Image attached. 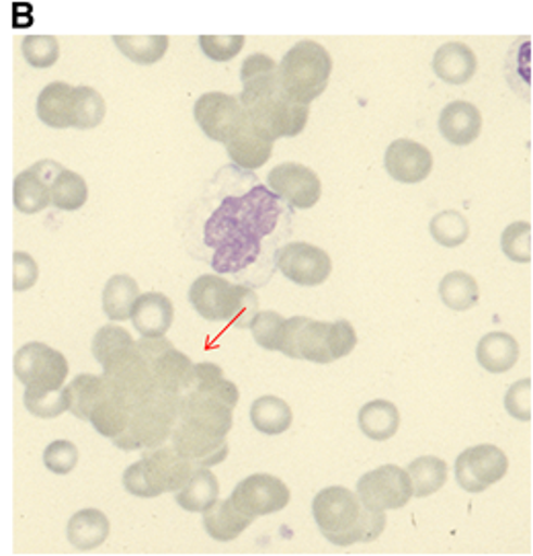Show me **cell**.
<instances>
[{
  "label": "cell",
  "instance_id": "cell-1",
  "mask_svg": "<svg viewBox=\"0 0 533 556\" xmlns=\"http://www.w3.org/2000/svg\"><path fill=\"white\" fill-rule=\"evenodd\" d=\"M274 195L257 187L240 200H226L205 224V242L214 249L212 265L220 274H234L257 260L261 237L276 226Z\"/></svg>",
  "mask_w": 533,
  "mask_h": 556
},
{
  "label": "cell",
  "instance_id": "cell-2",
  "mask_svg": "<svg viewBox=\"0 0 533 556\" xmlns=\"http://www.w3.org/2000/svg\"><path fill=\"white\" fill-rule=\"evenodd\" d=\"M242 93L240 103L251 124L265 138L276 142L279 138L300 136L310 117V105L295 103L281 89L277 62L265 54H253L240 68Z\"/></svg>",
  "mask_w": 533,
  "mask_h": 556
},
{
  "label": "cell",
  "instance_id": "cell-3",
  "mask_svg": "<svg viewBox=\"0 0 533 556\" xmlns=\"http://www.w3.org/2000/svg\"><path fill=\"white\" fill-rule=\"evenodd\" d=\"M316 526L334 546L371 542L386 530V511H371L345 486L322 489L313 501Z\"/></svg>",
  "mask_w": 533,
  "mask_h": 556
},
{
  "label": "cell",
  "instance_id": "cell-4",
  "mask_svg": "<svg viewBox=\"0 0 533 556\" xmlns=\"http://www.w3.org/2000/svg\"><path fill=\"white\" fill-rule=\"evenodd\" d=\"M183 396L165 389H154L147 401L131 408L129 424L113 444L119 450H154L170 440V433L181 417Z\"/></svg>",
  "mask_w": 533,
  "mask_h": 556
},
{
  "label": "cell",
  "instance_id": "cell-5",
  "mask_svg": "<svg viewBox=\"0 0 533 556\" xmlns=\"http://www.w3.org/2000/svg\"><path fill=\"white\" fill-rule=\"evenodd\" d=\"M189 302L205 320H228L237 329H249L251 320L258 313V298L253 290L234 286L214 274L202 276L191 283Z\"/></svg>",
  "mask_w": 533,
  "mask_h": 556
},
{
  "label": "cell",
  "instance_id": "cell-6",
  "mask_svg": "<svg viewBox=\"0 0 533 556\" xmlns=\"http://www.w3.org/2000/svg\"><path fill=\"white\" fill-rule=\"evenodd\" d=\"M331 73V54L316 41L295 43L277 64L281 89L302 105H310L327 91Z\"/></svg>",
  "mask_w": 533,
  "mask_h": 556
},
{
  "label": "cell",
  "instance_id": "cell-7",
  "mask_svg": "<svg viewBox=\"0 0 533 556\" xmlns=\"http://www.w3.org/2000/svg\"><path fill=\"white\" fill-rule=\"evenodd\" d=\"M13 370L25 389L34 392H52L64 389L68 376V362L58 350L34 341L23 345L15 353Z\"/></svg>",
  "mask_w": 533,
  "mask_h": 556
},
{
  "label": "cell",
  "instance_id": "cell-8",
  "mask_svg": "<svg viewBox=\"0 0 533 556\" xmlns=\"http://www.w3.org/2000/svg\"><path fill=\"white\" fill-rule=\"evenodd\" d=\"M357 497L371 511L403 509L413 497V484L405 468L396 464H384L359 479Z\"/></svg>",
  "mask_w": 533,
  "mask_h": 556
},
{
  "label": "cell",
  "instance_id": "cell-9",
  "mask_svg": "<svg viewBox=\"0 0 533 556\" xmlns=\"http://www.w3.org/2000/svg\"><path fill=\"white\" fill-rule=\"evenodd\" d=\"M509 470L507 454L493 444L472 445L456 460V481L466 493H484Z\"/></svg>",
  "mask_w": 533,
  "mask_h": 556
},
{
  "label": "cell",
  "instance_id": "cell-10",
  "mask_svg": "<svg viewBox=\"0 0 533 556\" xmlns=\"http://www.w3.org/2000/svg\"><path fill=\"white\" fill-rule=\"evenodd\" d=\"M329 329H331V323L313 320L308 316L285 318L279 352L292 359H306L314 364H331Z\"/></svg>",
  "mask_w": 533,
  "mask_h": 556
},
{
  "label": "cell",
  "instance_id": "cell-11",
  "mask_svg": "<svg viewBox=\"0 0 533 556\" xmlns=\"http://www.w3.org/2000/svg\"><path fill=\"white\" fill-rule=\"evenodd\" d=\"M290 500H292V493L288 484L271 475L246 477L244 481L237 484V489L230 495L232 505L239 509L240 514H244L253 521L285 509Z\"/></svg>",
  "mask_w": 533,
  "mask_h": 556
},
{
  "label": "cell",
  "instance_id": "cell-12",
  "mask_svg": "<svg viewBox=\"0 0 533 556\" xmlns=\"http://www.w3.org/2000/svg\"><path fill=\"white\" fill-rule=\"evenodd\" d=\"M193 115L203 134L221 144H226L246 122L239 97L226 93L202 94L193 108Z\"/></svg>",
  "mask_w": 533,
  "mask_h": 556
},
{
  "label": "cell",
  "instance_id": "cell-13",
  "mask_svg": "<svg viewBox=\"0 0 533 556\" xmlns=\"http://www.w3.org/2000/svg\"><path fill=\"white\" fill-rule=\"evenodd\" d=\"M279 271L297 286H322L332 271V261L327 251L310 242H290L276 253Z\"/></svg>",
  "mask_w": 533,
  "mask_h": 556
},
{
  "label": "cell",
  "instance_id": "cell-14",
  "mask_svg": "<svg viewBox=\"0 0 533 556\" xmlns=\"http://www.w3.org/2000/svg\"><path fill=\"white\" fill-rule=\"evenodd\" d=\"M103 378L110 392L122 396L131 408L142 405L148 394L156 389L152 368L136 350H131L128 355H124L122 359L111 364L110 368H105Z\"/></svg>",
  "mask_w": 533,
  "mask_h": 556
},
{
  "label": "cell",
  "instance_id": "cell-15",
  "mask_svg": "<svg viewBox=\"0 0 533 556\" xmlns=\"http://www.w3.org/2000/svg\"><path fill=\"white\" fill-rule=\"evenodd\" d=\"M267 186L281 200H285L297 210H310L318 204L322 195L318 175L313 168L297 165V163H283L279 167L271 168L267 175Z\"/></svg>",
  "mask_w": 533,
  "mask_h": 556
},
{
  "label": "cell",
  "instance_id": "cell-16",
  "mask_svg": "<svg viewBox=\"0 0 533 556\" xmlns=\"http://www.w3.org/2000/svg\"><path fill=\"white\" fill-rule=\"evenodd\" d=\"M62 168L55 161H39L34 167L18 173L13 184V202L21 214L34 216L52 204L50 187Z\"/></svg>",
  "mask_w": 533,
  "mask_h": 556
},
{
  "label": "cell",
  "instance_id": "cell-17",
  "mask_svg": "<svg viewBox=\"0 0 533 556\" xmlns=\"http://www.w3.org/2000/svg\"><path fill=\"white\" fill-rule=\"evenodd\" d=\"M170 445L198 468H210L226 460L228 442L200 427L179 421L170 433Z\"/></svg>",
  "mask_w": 533,
  "mask_h": 556
},
{
  "label": "cell",
  "instance_id": "cell-18",
  "mask_svg": "<svg viewBox=\"0 0 533 556\" xmlns=\"http://www.w3.org/2000/svg\"><path fill=\"white\" fill-rule=\"evenodd\" d=\"M388 175L398 184H421L433 170V154L415 140H394L384 156Z\"/></svg>",
  "mask_w": 533,
  "mask_h": 556
},
{
  "label": "cell",
  "instance_id": "cell-19",
  "mask_svg": "<svg viewBox=\"0 0 533 556\" xmlns=\"http://www.w3.org/2000/svg\"><path fill=\"white\" fill-rule=\"evenodd\" d=\"M232 410L234 408L221 405L220 401H216L203 392H187L183 394V407H181L179 421L226 438L228 431L232 429V421H234Z\"/></svg>",
  "mask_w": 533,
  "mask_h": 556
},
{
  "label": "cell",
  "instance_id": "cell-20",
  "mask_svg": "<svg viewBox=\"0 0 533 556\" xmlns=\"http://www.w3.org/2000/svg\"><path fill=\"white\" fill-rule=\"evenodd\" d=\"M129 318L142 337H165L175 320V306L165 294L148 292L134 302Z\"/></svg>",
  "mask_w": 533,
  "mask_h": 556
},
{
  "label": "cell",
  "instance_id": "cell-21",
  "mask_svg": "<svg viewBox=\"0 0 533 556\" xmlns=\"http://www.w3.org/2000/svg\"><path fill=\"white\" fill-rule=\"evenodd\" d=\"M482 115L479 108L468 101H454L443 108L440 115V131L454 147H468L480 136Z\"/></svg>",
  "mask_w": 533,
  "mask_h": 556
},
{
  "label": "cell",
  "instance_id": "cell-22",
  "mask_svg": "<svg viewBox=\"0 0 533 556\" xmlns=\"http://www.w3.org/2000/svg\"><path fill=\"white\" fill-rule=\"evenodd\" d=\"M274 144L269 138H265L261 131L251 124L249 115L246 122L228 142H226V150L228 156L234 161V165L246 170H255V168L263 167L274 152Z\"/></svg>",
  "mask_w": 533,
  "mask_h": 556
},
{
  "label": "cell",
  "instance_id": "cell-23",
  "mask_svg": "<svg viewBox=\"0 0 533 556\" xmlns=\"http://www.w3.org/2000/svg\"><path fill=\"white\" fill-rule=\"evenodd\" d=\"M433 71L447 85H466L477 75L479 60L470 50V46L460 41H449V43H443L442 48L435 52Z\"/></svg>",
  "mask_w": 533,
  "mask_h": 556
},
{
  "label": "cell",
  "instance_id": "cell-24",
  "mask_svg": "<svg viewBox=\"0 0 533 556\" xmlns=\"http://www.w3.org/2000/svg\"><path fill=\"white\" fill-rule=\"evenodd\" d=\"M73 89L68 83L58 80L39 93L37 115L46 126L55 130L73 128Z\"/></svg>",
  "mask_w": 533,
  "mask_h": 556
},
{
  "label": "cell",
  "instance_id": "cell-25",
  "mask_svg": "<svg viewBox=\"0 0 533 556\" xmlns=\"http://www.w3.org/2000/svg\"><path fill=\"white\" fill-rule=\"evenodd\" d=\"M110 530L107 516L89 507L74 514L66 526V538L76 551H92L107 540Z\"/></svg>",
  "mask_w": 533,
  "mask_h": 556
},
{
  "label": "cell",
  "instance_id": "cell-26",
  "mask_svg": "<svg viewBox=\"0 0 533 556\" xmlns=\"http://www.w3.org/2000/svg\"><path fill=\"white\" fill-rule=\"evenodd\" d=\"M480 366L491 374H505L511 370L519 359V343L516 337L503 331L484 334L477 348Z\"/></svg>",
  "mask_w": 533,
  "mask_h": 556
},
{
  "label": "cell",
  "instance_id": "cell-27",
  "mask_svg": "<svg viewBox=\"0 0 533 556\" xmlns=\"http://www.w3.org/2000/svg\"><path fill=\"white\" fill-rule=\"evenodd\" d=\"M202 514L205 532L218 542L239 538L253 523V519L240 514L230 500L214 501Z\"/></svg>",
  "mask_w": 533,
  "mask_h": 556
},
{
  "label": "cell",
  "instance_id": "cell-28",
  "mask_svg": "<svg viewBox=\"0 0 533 556\" xmlns=\"http://www.w3.org/2000/svg\"><path fill=\"white\" fill-rule=\"evenodd\" d=\"M64 392H66V401H68V410L73 413L74 417L89 421L92 410L105 399L110 389H107L103 376L80 374L74 378L73 382H68L64 387Z\"/></svg>",
  "mask_w": 533,
  "mask_h": 556
},
{
  "label": "cell",
  "instance_id": "cell-29",
  "mask_svg": "<svg viewBox=\"0 0 533 556\" xmlns=\"http://www.w3.org/2000/svg\"><path fill=\"white\" fill-rule=\"evenodd\" d=\"M220 495V482L218 477L210 468H195L189 481L175 493V500L185 511L198 514L207 509Z\"/></svg>",
  "mask_w": 533,
  "mask_h": 556
},
{
  "label": "cell",
  "instance_id": "cell-30",
  "mask_svg": "<svg viewBox=\"0 0 533 556\" xmlns=\"http://www.w3.org/2000/svg\"><path fill=\"white\" fill-rule=\"evenodd\" d=\"M150 368H152L156 389L170 390L181 396L189 390L191 371H193V362L189 359V355L170 348Z\"/></svg>",
  "mask_w": 533,
  "mask_h": 556
},
{
  "label": "cell",
  "instance_id": "cell-31",
  "mask_svg": "<svg viewBox=\"0 0 533 556\" xmlns=\"http://www.w3.org/2000/svg\"><path fill=\"white\" fill-rule=\"evenodd\" d=\"M147 458L154 466L166 493H177L198 468L195 464L189 463L185 456H181L173 445L154 447L152 452H148Z\"/></svg>",
  "mask_w": 533,
  "mask_h": 556
},
{
  "label": "cell",
  "instance_id": "cell-32",
  "mask_svg": "<svg viewBox=\"0 0 533 556\" xmlns=\"http://www.w3.org/2000/svg\"><path fill=\"white\" fill-rule=\"evenodd\" d=\"M359 427L373 442H386L401 427V410L384 399L371 401L359 410Z\"/></svg>",
  "mask_w": 533,
  "mask_h": 556
},
{
  "label": "cell",
  "instance_id": "cell-33",
  "mask_svg": "<svg viewBox=\"0 0 533 556\" xmlns=\"http://www.w3.org/2000/svg\"><path fill=\"white\" fill-rule=\"evenodd\" d=\"M251 421L261 433L279 435V433H285L292 427L294 413L283 399L274 396V394H265L253 403Z\"/></svg>",
  "mask_w": 533,
  "mask_h": 556
},
{
  "label": "cell",
  "instance_id": "cell-34",
  "mask_svg": "<svg viewBox=\"0 0 533 556\" xmlns=\"http://www.w3.org/2000/svg\"><path fill=\"white\" fill-rule=\"evenodd\" d=\"M138 296H140V286L136 279L126 274L113 276L103 290V313L110 320L124 323L131 316V308Z\"/></svg>",
  "mask_w": 533,
  "mask_h": 556
},
{
  "label": "cell",
  "instance_id": "cell-35",
  "mask_svg": "<svg viewBox=\"0 0 533 556\" xmlns=\"http://www.w3.org/2000/svg\"><path fill=\"white\" fill-rule=\"evenodd\" d=\"M406 475L413 484V497H429L447 482V464L437 456H421L408 464Z\"/></svg>",
  "mask_w": 533,
  "mask_h": 556
},
{
  "label": "cell",
  "instance_id": "cell-36",
  "mask_svg": "<svg viewBox=\"0 0 533 556\" xmlns=\"http://www.w3.org/2000/svg\"><path fill=\"white\" fill-rule=\"evenodd\" d=\"M129 417H131V407L128 403L122 396L107 392L105 399L92 410L89 421L99 435L113 440L128 427Z\"/></svg>",
  "mask_w": 533,
  "mask_h": 556
},
{
  "label": "cell",
  "instance_id": "cell-37",
  "mask_svg": "<svg viewBox=\"0 0 533 556\" xmlns=\"http://www.w3.org/2000/svg\"><path fill=\"white\" fill-rule=\"evenodd\" d=\"M440 296L447 308L464 313L479 304V283L466 271H452L440 283Z\"/></svg>",
  "mask_w": 533,
  "mask_h": 556
},
{
  "label": "cell",
  "instance_id": "cell-38",
  "mask_svg": "<svg viewBox=\"0 0 533 556\" xmlns=\"http://www.w3.org/2000/svg\"><path fill=\"white\" fill-rule=\"evenodd\" d=\"M134 343L136 341L131 339V334L126 329L115 327V325H105L92 337V355L105 370V368H110L111 364H115L117 359L128 355L134 350Z\"/></svg>",
  "mask_w": 533,
  "mask_h": 556
},
{
  "label": "cell",
  "instance_id": "cell-39",
  "mask_svg": "<svg viewBox=\"0 0 533 556\" xmlns=\"http://www.w3.org/2000/svg\"><path fill=\"white\" fill-rule=\"evenodd\" d=\"M87 200H89L87 181L78 173L62 168L50 187L52 205L64 212H76L87 204Z\"/></svg>",
  "mask_w": 533,
  "mask_h": 556
},
{
  "label": "cell",
  "instance_id": "cell-40",
  "mask_svg": "<svg viewBox=\"0 0 533 556\" xmlns=\"http://www.w3.org/2000/svg\"><path fill=\"white\" fill-rule=\"evenodd\" d=\"M107 105L103 94L92 87H74L73 89V128L92 130L103 124Z\"/></svg>",
  "mask_w": 533,
  "mask_h": 556
},
{
  "label": "cell",
  "instance_id": "cell-41",
  "mask_svg": "<svg viewBox=\"0 0 533 556\" xmlns=\"http://www.w3.org/2000/svg\"><path fill=\"white\" fill-rule=\"evenodd\" d=\"M113 43L124 56L140 66H150L163 60L168 50L166 36H115Z\"/></svg>",
  "mask_w": 533,
  "mask_h": 556
},
{
  "label": "cell",
  "instance_id": "cell-42",
  "mask_svg": "<svg viewBox=\"0 0 533 556\" xmlns=\"http://www.w3.org/2000/svg\"><path fill=\"white\" fill-rule=\"evenodd\" d=\"M429 230H431V237L447 249L460 247L470 237V224L466 220V216L456 212V210H447V212L435 214L431 218Z\"/></svg>",
  "mask_w": 533,
  "mask_h": 556
},
{
  "label": "cell",
  "instance_id": "cell-43",
  "mask_svg": "<svg viewBox=\"0 0 533 556\" xmlns=\"http://www.w3.org/2000/svg\"><path fill=\"white\" fill-rule=\"evenodd\" d=\"M124 486L131 495L144 497V500H154V497H161L163 493H166L163 482L158 479L154 466L148 460L147 456L126 468Z\"/></svg>",
  "mask_w": 533,
  "mask_h": 556
},
{
  "label": "cell",
  "instance_id": "cell-44",
  "mask_svg": "<svg viewBox=\"0 0 533 556\" xmlns=\"http://www.w3.org/2000/svg\"><path fill=\"white\" fill-rule=\"evenodd\" d=\"M503 253L513 263H532L533 228L530 223L509 224L500 237Z\"/></svg>",
  "mask_w": 533,
  "mask_h": 556
},
{
  "label": "cell",
  "instance_id": "cell-45",
  "mask_svg": "<svg viewBox=\"0 0 533 556\" xmlns=\"http://www.w3.org/2000/svg\"><path fill=\"white\" fill-rule=\"evenodd\" d=\"M283 325L285 318L274 313V311H258L257 316L251 320L249 329L255 337L257 345L267 352H279L281 345V334H283Z\"/></svg>",
  "mask_w": 533,
  "mask_h": 556
},
{
  "label": "cell",
  "instance_id": "cell-46",
  "mask_svg": "<svg viewBox=\"0 0 533 556\" xmlns=\"http://www.w3.org/2000/svg\"><path fill=\"white\" fill-rule=\"evenodd\" d=\"M23 403H25V408L39 419H55L68 410V401H66L64 389L52 390V392H34V390L25 389Z\"/></svg>",
  "mask_w": 533,
  "mask_h": 556
},
{
  "label": "cell",
  "instance_id": "cell-47",
  "mask_svg": "<svg viewBox=\"0 0 533 556\" xmlns=\"http://www.w3.org/2000/svg\"><path fill=\"white\" fill-rule=\"evenodd\" d=\"M23 58L34 68H52L60 58V46L54 36H27L21 43Z\"/></svg>",
  "mask_w": 533,
  "mask_h": 556
},
{
  "label": "cell",
  "instance_id": "cell-48",
  "mask_svg": "<svg viewBox=\"0 0 533 556\" xmlns=\"http://www.w3.org/2000/svg\"><path fill=\"white\" fill-rule=\"evenodd\" d=\"M505 408L517 421L530 424L533 419V380L523 378L509 387L505 394Z\"/></svg>",
  "mask_w": 533,
  "mask_h": 556
},
{
  "label": "cell",
  "instance_id": "cell-49",
  "mask_svg": "<svg viewBox=\"0 0 533 556\" xmlns=\"http://www.w3.org/2000/svg\"><path fill=\"white\" fill-rule=\"evenodd\" d=\"M43 464L54 475H68L78 464V447L68 440H55L43 450Z\"/></svg>",
  "mask_w": 533,
  "mask_h": 556
},
{
  "label": "cell",
  "instance_id": "cell-50",
  "mask_svg": "<svg viewBox=\"0 0 533 556\" xmlns=\"http://www.w3.org/2000/svg\"><path fill=\"white\" fill-rule=\"evenodd\" d=\"M203 54L216 62H228L240 54L244 48V36H202L200 38Z\"/></svg>",
  "mask_w": 533,
  "mask_h": 556
},
{
  "label": "cell",
  "instance_id": "cell-51",
  "mask_svg": "<svg viewBox=\"0 0 533 556\" xmlns=\"http://www.w3.org/2000/svg\"><path fill=\"white\" fill-rule=\"evenodd\" d=\"M357 345V333L350 320H337L331 323L329 329V348H331L332 362L347 357Z\"/></svg>",
  "mask_w": 533,
  "mask_h": 556
},
{
  "label": "cell",
  "instance_id": "cell-52",
  "mask_svg": "<svg viewBox=\"0 0 533 556\" xmlns=\"http://www.w3.org/2000/svg\"><path fill=\"white\" fill-rule=\"evenodd\" d=\"M39 279V267L29 253H15L13 257V288L15 292H25L34 288Z\"/></svg>",
  "mask_w": 533,
  "mask_h": 556
},
{
  "label": "cell",
  "instance_id": "cell-53",
  "mask_svg": "<svg viewBox=\"0 0 533 556\" xmlns=\"http://www.w3.org/2000/svg\"><path fill=\"white\" fill-rule=\"evenodd\" d=\"M221 378H224V371H221L220 366H216V364H193L191 382H189L187 392H200V390L212 387L214 382H218Z\"/></svg>",
  "mask_w": 533,
  "mask_h": 556
},
{
  "label": "cell",
  "instance_id": "cell-54",
  "mask_svg": "<svg viewBox=\"0 0 533 556\" xmlns=\"http://www.w3.org/2000/svg\"><path fill=\"white\" fill-rule=\"evenodd\" d=\"M170 348H173V343L166 337H142L140 341L134 343V350L147 362L148 366H152Z\"/></svg>",
  "mask_w": 533,
  "mask_h": 556
}]
</instances>
